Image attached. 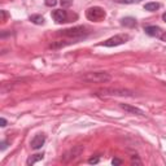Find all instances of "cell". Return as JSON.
Returning <instances> with one entry per match:
<instances>
[{
    "label": "cell",
    "instance_id": "obj_1",
    "mask_svg": "<svg viewBox=\"0 0 166 166\" xmlns=\"http://www.w3.org/2000/svg\"><path fill=\"white\" fill-rule=\"evenodd\" d=\"M82 79L90 83H107L112 79V75L107 71H91L84 74Z\"/></svg>",
    "mask_w": 166,
    "mask_h": 166
},
{
    "label": "cell",
    "instance_id": "obj_2",
    "mask_svg": "<svg viewBox=\"0 0 166 166\" xmlns=\"http://www.w3.org/2000/svg\"><path fill=\"white\" fill-rule=\"evenodd\" d=\"M99 96H132V91L126 90V88H101L96 92Z\"/></svg>",
    "mask_w": 166,
    "mask_h": 166
},
{
    "label": "cell",
    "instance_id": "obj_3",
    "mask_svg": "<svg viewBox=\"0 0 166 166\" xmlns=\"http://www.w3.org/2000/svg\"><path fill=\"white\" fill-rule=\"evenodd\" d=\"M60 34L64 35V36H67V38L82 39L87 35V30H86V27H83V26H75V27H71V29L63 30Z\"/></svg>",
    "mask_w": 166,
    "mask_h": 166
},
{
    "label": "cell",
    "instance_id": "obj_4",
    "mask_svg": "<svg viewBox=\"0 0 166 166\" xmlns=\"http://www.w3.org/2000/svg\"><path fill=\"white\" fill-rule=\"evenodd\" d=\"M107 13L101 7H92L90 9H87L86 12V17L88 18L90 21H94V22H99V21H103L105 18Z\"/></svg>",
    "mask_w": 166,
    "mask_h": 166
},
{
    "label": "cell",
    "instance_id": "obj_5",
    "mask_svg": "<svg viewBox=\"0 0 166 166\" xmlns=\"http://www.w3.org/2000/svg\"><path fill=\"white\" fill-rule=\"evenodd\" d=\"M128 39H130V36L127 34H118V35H114L112 38L107 39L104 43H101V46L103 47H117V46L125 44Z\"/></svg>",
    "mask_w": 166,
    "mask_h": 166
},
{
    "label": "cell",
    "instance_id": "obj_6",
    "mask_svg": "<svg viewBox=\"0 0 166 166\" xmlns=\"http://www.w3.org/2000/svg\"><path fill=\"white\" fill-rule=\"evenodd\" d=\"M83 152V147L82 145H77V147H74L70 152H67L66 155L64 156V161L65 162H69V161H71V160H75L78 156H81V153Z\"/></svg>",
    "mask_w": 166,
    "mask_h": 166
},
{
    "label": "cell",
    "instance_id": "obj_7",
    "mask_svg": "<svg viewBox=\"0 0 166 166\" xmlns=\"http://www.w3.org/2000/svg\"><path fill=\"white\" fill-rule=\"evenodd\" d=\"M44 141H46V136H44V134H36L35 136L31 140V143H30V145H31V148L33 149H40L43 144H44Z\"/></svg>",
    "mask_w": 166,
    "mask_h": 166
},
{
    "label": "cell",
    "instance_id": "obj_8",
    "mask_svg": "<svg viewBox=\"0 0 166 166\" xmlns=\"http://www.w3.org/2000/svg\"><path fill=\"white\" fill-rule=\"evenodd\" d=\"M52 18L57 23H61V22H65L66 18H67V14H66V10L64 9H56L52 12Z\"/></svg>",
    "mask_w": 166,
    "mask_h": 166
},
{
    "label": "cell",
    "instance_id": "obj_9",
    "mask_svg": "<svg viewBox=\"0 0 166 166\" xmlns=\"http://www.w3.org/2000/svg\"><path fill=\"white\" fill-rule=\"evenodd\" d=\"M119 107L123 109V110H126V112L131 113V114L145 115V112H144V110H141V109H139V108H136V107H131V105H128V104H121V103H119Z\"/></svg>",
    "mask_w": 166,
    "mask_h": 166
},
{
    "label": "cell",
    "instance_id": "obj_10",
    "mask_svg": "<svg viewBox=\"0 0 166 166\" xmlns=\"http://www.w3.org/2000/svg\"><path fill=\"white\" fill-rule=\"evenodd\" d=\"M144 31H145L147 35H149V36H158V38L162 34V30L160 29L158 26H147L144 29Z\"/></svg>",
    "mask_w": 166,
    "mask_h": 166
},
{
    "label": "cell",
    "instance_id": "obj_11",
    "mask_svg": "<svg viewBox=\"0 0 166 166\" xmlns=\"http://www.w3.org/2000/svg\"><path fill=\"white\" fill-rule=\"evenodd\" d=\"M121 25L126 26V27H134V26H136V20L132 17H125V18H122Z\"/></svg>",
    "mask_w": 166,
    "mask_h": 166
},
{
    "label": "cell",
    "instance_id": "obj_12",
    "mask_svg": "<svg viewBox=\"0 0 166 166\" xmlns=\"http://www.w3.org/2000/svg\"><path fill=\"white\" fill-rule=\"evenodd\" d=\"M42 160H43V155H40V153H36V155H33V156H30V157L27 158L26 164H27V165H34V164H36V162L42 161Z\"/></svg>",
    "mask_w": 166,
    "mask_h": 166
},
{
    "label": "cell",
    "instance_id": "obj_13",
    "mask_svg": "<svg viewBox=\"0 0 166 166\" xmlns=\"http://www.w3.org/2000/svg\"><path fill=\"white\" fill-rule=\"evenodd\" d=\"M30 21L35 23V25H43L44 23V18L39 14H33V16H30Z\"/></svg>",
    "mask_w": 166,
    "mask_h": 166
},
{
    "label": "cell",
    "instance_id": "obj_14",
    "mask_svg": "<svg viewBox=\"0 0 166 166\" xmlns=\"http://www.w3.org/2000/svg\"><path fill=\"white\" fill-rule=\"evenodd\" d=\"M160 8V4L158 3H147L144 5V9L145 10H149V12H153V10H157Z\"/></svg>",
    "mask_w": 166,
    "mask_h": 166
},
{
    "label": "cell",
    "instance_id": "obj_15",
    "mask_svg": "<svg viewBox=\"0 0 166 166\" xmlns=\"http://www.w3.org/2000/svg\"><path fill=\"white\" fill-rule=\"evenodd\" d=\"M60 3H61V7L63 8H69L73 4V0H61Z\"/></svg>",
    "mask_w": 166,
    "mask_h": 166
},
{
    "label": "cell",
    "instance_id": "obj_16",
    "mask_svg": "<svg viewBox=\"0 0 166 166\" xmlns=\"http://www.w3.org/2000/svg\"><path fill=\"white\" fill-rule=\"evenodd\" d=\"M46 5L47 7H55V5L57 4V0H46Z\"/></svg>",
    "mask_w": 166,
    "mask_h": 166
},
{
    "label": "cell",
    "instance_id": "obj_17",
    "mask_svg": "<svg viewBox=\"0 0 166 166\" xmlns=\"http://www.w3.org/2000/svg\"><path fill=\"white\" fill-rule=\"evenodd\" d=\"M117 3H122V4H131V3H135V0H114Z\"/></svg>",
    "mask_w": 166,
    "mask_h": 166
},
{
    "label": "cell",
    "instance_id": "obj_18",
    "mask_svg": "<svg viewBox=\"0 0 166 166\" xmlns=\"http://www.w3.org/2000/svg\"><path fill=\"white\" fill-rule=\"evenodd\" d=\"M97 162H99V157H91L90 160H88V164H97Z\"/></svg>",
    "mask_w": 166,
    "mask_h": 166
},
{
    "label": "cell",
    "instance_id": "obj_19",
    "mask_svg": "<svg viewBox=\"0 0 166 166\" xmlns=\"http://www.w3.org/2000/svg\"><path fill=\"white\" fill-rule=\"evenodd\" d=\"M131 161H132V164H138V165H141V161H140V160H139L138 157H132V160H131Z\"/></svg>",
    "mask_w": 166,
    "mask_h": 166
},
{
    "label": "cell",
    "instance_id": "obj_20",
    "mask_svg": "<svg viewBox=\"0 0 166 166\" xmlns=\"http://www.w3.org/2000/svg\"><path fill=\"white\" fill-rule=\"evenodd\" d=\"M112 164H113V165H121V164H122V161H121L119 158H113Z\"/></svg>",
    "mask_w": 166,
    "mask_h": 166
},
{
    "label": "cell",
    "instance_id": "obj_21",
    "mask_svg": "<svg viewBox=\"0 0 166 166\" xmlns=\"http://www.w3.org/2000/svg\"><path fill=\"white\" fill-rule=\"evenodd\" d=\"M0 126H2V127L7 126V121H5V118H0Z\"/></svg>",
    "mask_w": 166,
    "mask_h": 166
},
{
    "label": "cell",
    "instance_id": "obj_22",
    "mask_svg": "<svg viewBox=\"0 0 166 166\" xmlns=\"http://www.w3.org/2000/svg\"><path fill=\"white\" fill-rule=\"evenodd\" d=\"M160 39H161L162 42H166V31H164V33L161 34V36H160Z\"/></svg>",
    "mask_w": 166,
    "mask_h": 166
},
{
    "label": "cell",
    "instance_id": "obj_23",
    "mask_svg": "<svg viewBox=\"0 0 166 166\" xmlns=\"http://www.w3.org/2000/svg\"><path fill=\"white\" fill-rule=\"evenodd\" d=\"M5 148H7V141H3L2 143V151H4Z\"/></svg>",
    "mask_w": 166,
    "mask_h": 166
},
{
    "label": "cell",
    "instance_id": "obj_24",
    "mask_svg": "<svg viewBox=\"0 0 166 166\" xmlns=\"http://www.w3.org/2000/svg\"><path fill=\"white\" fill-rule=\"evenodd\" d=\"M162 20L166 22V13H164V14H162Z\"/></svg>",
    "mask_w": 166,
    "mask_h": 166
},
{
    "label": "cell",
    "instance_id": "obj_25",
    "mask_svg": "<svg viewBox=\"0 0 166 166\" xmlns=\"http://www.w3.org/2000/svg\"><path fill=\"white\" fill-rule=\"evenodd\" d=\"M135 2H140V0H135Z\"/></svg>",
    "mask_w": 166,
    "mask_h": 166
},
{
    "label": "cell",
    "instance_id": "obj_26",
    "mask_svg": "<svg viewBox=\"0 0 166 166\" xmlns=\"http://www.w3.org/2000/svg\"><path fill=\"white\" fill-rule=\"evenodd\" d=\"M165 86H166V83H165Z\"/></svg>",
    "mask_w": 166,
    "mask_h": 166
}]
</instances>
